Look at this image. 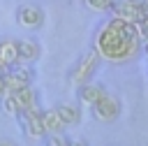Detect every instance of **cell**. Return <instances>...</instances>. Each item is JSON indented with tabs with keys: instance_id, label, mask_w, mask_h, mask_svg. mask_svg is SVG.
<instances>
[{
	"instance_id": "cell-7",
	"label": "cell",
	"mask_w": 148,
	"mask_h": 146,
	"mask_svg": "<svg viewBox=\"0 0 148 146\" xmlns=\"http://www.w3.org/2000/svg\"><path fill=\"white\" fill-rule=\"evenodd\" d=\"M18 49V65H32L42 58V44L35 37H23L16 44Z\"/></svg>"
},
{
	"instance_id": "cell-18",
	"label": "cell",
	"mask_w": 148,
	"mask_h": 146,
	"mask_svg": "<svg viewBox=\"0 0 148 146\" xmlns=\"http://www.w3.org/2000/svg\"><path fill=\"white\" fill-rule=\"evenodd\" d=\"M2 90H5V83H2V74H0V95H2Z\"/></svg>"
},
{
	"instance_id": "cell-15",
	"label": "cell",
	"mask_w": 148,
	"mask_h": 146,
	"mask_svg": "<svg viewBox=\"0 0 148 146\" xmlns=\"http://www.w3.org/2000/svg\"><path fill=\"white\" fill-rule=\"evenodd\" d=\"M44 146H67V137L65 134H46Z\"/></svg>"
},
{
	"instance_id": "cell-19",
	"label": "cell",
	"mask_w": 148,
	"mask_h": 146,
	"mask_svg": "<svg viewBox=\"0 0 148 146\" xmlns=\"http://www.w3.org/2000/svg\"><path fill=\"white\" fill-rule=\"evenodd\" d=\"M0 74H5V72H2V70H0Z\"/></svg>"
},
{
	"instance_id": "cell-2",
	"label": "cell",
	"mask_w": 148,
	"mask_h": 146,
	"mask_svg": "<svg viewBox=\"0 0 148 146\" xmlns=\"http://www.w3.org/2000/svg\"><path fill=\"white\" fill-rule=\"evenodd\" d=\"M99 65H102V58L97 56V51H95V49H88V51H83V53L74 60V65L67 70V81H69L72 86H76V88L83 86V83H90L92 76L97 74Z\"/></svg>"
},
{
	"instance_id": "cell-6",
	"label": "cell",
	"mask_w": 148,
	"mask_h": 146,
	"mask_svg": "<svg viewBox=\"0 0 148 146\" xmlns=\"http://www.w3.org/2000/svg\"><path fill=\"white\" fill-rule=\"evenodd\" d=\"M146 14V2H113V9H111V16L116 19H123L132 25H136Z\"/></svg>"
},
{
	"instance_id": "cell-14",
	"label": "cell",
	"mask_w": 148,
	"mask_h": 146,
	"mask_svg": "<svg viewBox=\"0 0 148 146\" xmlns=\"http://www.w3.org/2000/svg\"><path fill=\"white\" fill-rule=\"evenodd\" d=\"M86 5L90 9H95V12H111L113 9V2L111 0H88Z\"/></svg>"
},
{
	"instance_id": "cell-9",
	"label": "cell",
	"mask_w": 148,
	"mask_h": 146,
	"mask_svg": "<svg viewBox=\"0 0 148 146\" xmlns=\"http://www.w3.org/2000/svg\"><path fill=\"white\" fill-rule=\"evenodd\" d=\"M53 111L58 114V118H60V123L65 125V130H67V127H76V125H81V121H83V111H81L79 104L60 102V104L53 107Z\"/></svg>"
},
{
	"instance_id": "cell-13",
	"label": "cell",
	"mask_w": 148,
	"mask_h": 146,
	"mask_svg": "<svg viewBox=\"0 0 148 146\" xmlns=\"http://www.w3.org/2000/svg\"><path fill=\"white\" fill-rule=\"evenodd\" d=\"M12 76H16L18 81H23L25 86H32V79H35V70L32 65H14L12 70H7Z\"/></svg>"
},
{
	"instance_id": "cell-16",
	"label": "cell",
	"mask_w": 148,
	"mask_h": 146,
	"mask_svg": "<svg viewBox=\"0 0 148 146\" xmlns=\"http://www.w3.org/2000/svg\"><path fill=\"white\" fill-rule=\"evenodd\" d=\"M67 146H88V144H86L83 139H69V137H67Z\"/></svg>"
},
{
	"instance_id": "cell-10",
	"label": "cell",
	"mask_w": 148,
	"mask_h": 146,
	"mask_svg": "<svg viewBox=\"0 0 148 146\" xmlns=\"http://www.w3.org/2000/svg\"><path fill=\"white\" fill-rule=\"evenodd\" d=\"M18 39L14 37H0V70L7 72L14 65H18Z\"/></svg>"
},
{
	"instance_id": "cell-1",
	"label": "cell",
	"mask_w": 148,
	"mask_h": 146,
	"mask_svg": "<svg viewBox=\"0 0 148 146\" xmlns=\"http://www.w3.org/2000/svg\"><path fill=\"white\" fill-rule=\"evenodd\" d=\"M139 46H141V35H139L136 25H132L123 19L111 16L95 30L92 49L97 51V56L102 60L125 63L139 51Z\"/></svg>"
},
{
	"instance_id": "cell-17",
	"label": "cell",
	"mask_w": 148,
	"mask_h": 146,
	"mask_svg": "<svg viewBox=\"0 0 148 146\" xmlns=\"http://www.w3.org/2000/svg\"><path fill=\"white\" fill-rule=\"evenodd\" d=\"M0 146H18V144H14L12 139H0Z\"/></svg>"
},
{
	"instance_id": "cell-8",
	"label": "cell",
	"mask_w": 148,
	"mask_h": 146,
	"mask_svg": "<svg viewBox=\"0 0 148 146\" xmlns=\"http://www.w3.org/2000/svg\"><path fill=\"white\" fill-rule=\"evenodd\" d=\"M106 93H109L106 86L99 83V81H90V83H83V86L76 88V97H79V102L86 104V107H95Z\"/></svg>"
},
{
	"instance_id": "cell-11",
	"label": "cell",
	"mask_w": 148,
	"mask_h": 146,
	"mask_svg": "<svg viewBox=\"0 0 148 146\" xmlns=\"http://www.w3.org/2000/svg\"><path fill=\"white\" fill-rule=\"evenodd\" d=\"M7 95H12L18 114H21V111H28V109H32V107L39 104V93H37L32 86H25V88H21V90H16V93H7ZM18 114H16V116H18Z\"/></svg>"
},
{
	"instance_id": "cell-12",
	"label": "cell",
	"mask_w": 148,
	"mask_h": 146,
	"mask_svg": "<svg viewBox=\"0 0 148 146\" xmlns=\"http://www.w3.org/2000/svg\"><path fill=\"white\" fill-rule=\"evenodd\" d=\"M42 127H44V134H62L65 132V125L60 123V118L53 111V107L42 109Z\"/></svg>"
},
{
	"instance_id": "cell-3",
	"label": "cell",
	"mask_w": 148,
	"mask_h": 146,
	"mask_svg": "<svg viewBox=\"0 0 148 146\" xmlns=\"http://www.w3.org/2000/svg\"><path fill=\"white\" fill-rule=\"evenodd\" d=\"M46 21V12L35 2H23L16 9V23L25 30H39Z\"/></svg>"
},
{
	"instance_id": "cell-4",
	"label": "cell",
	"mask_w": 148,
	"mask_h": 146,
	"mask_svg": "<svg viewBox=\"0 0 148 146\" xmlns=\"http://www.w3.org/2000/svg\"><path fill=\"white\" fill-rule=\"evenodd\" d=\"M16 118H18V127L23 130L25 137H30V139H44L46 137L44 127H42V107L39 104L28 109V111H21Z\"/></svg>"
},
{
	"instance_id": "cell-5",
	"label": "cell",
	"mask_w": 148,
	"mask_h": 146,
	"mask_svg": "<svg viewBox=\"0 0 148 146\" xmlns=\"http://www.w3.org/2000/svg\"><path fill=\"white\" fill-rule=\"evenodd\" d=\"M90 111H92V116H95L99 123H113V121L120 116L123 104H120V100H118L113 93H106L95 107H90Z\"/></svg>"
}]
</instances>
